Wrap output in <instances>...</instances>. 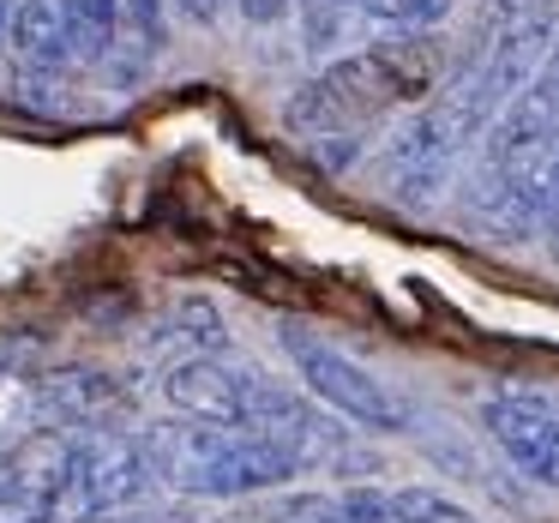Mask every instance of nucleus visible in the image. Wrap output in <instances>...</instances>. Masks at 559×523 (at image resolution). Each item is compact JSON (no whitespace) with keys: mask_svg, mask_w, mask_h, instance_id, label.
<instances>
[{"mask_svg":"<svg viewBox=\"0 0 559 523\" xmlns=\"http://www.w3.org/2000/svg\"><path fill=\"white\" fill-rule=\"evenodd\" d=\"M481 427L530 482L559 487V397L547 391H499L481 403Z\"/></svg>","mask_w":559,"mask_h":523,"instance_id":"10","label":"nucleus"},{"mask_svg":"<svg viewBox=\"0 0 559 523\" xmlns=\"http://www.w3.org/2000/svg\"><path fill=\"white\" fill-rule=\"evenodd\" d=\"M289 7H295V0H235V13H241L247 25H277Z\"/></svg>","mask_w":559,"mask_h":523,"instance_id":"18","label":"nucleus"},{"mask_svg":"<svg viewBox=\"0 0 559 523\" xmlns=\"http://www.w3.org/2000/svg\"><path fill=\"white\" fill-rule=\"evenodd\" d=\"M7 43L19 49V61L31 73H61L73 61V43H67V25H61V7L55 0H13Z\"/></svg>","mask_w":559,"mask_h":523,"instance_id":"11","label":"nucleus"},{"mask_svg":"<svg viewBox=\"0 0 559 523\" xmlns=\"http://www.w3.org/2000/svg\"><path fill=\"white\" fill-rule=\"evenodd\" d=\"M469 145L475 139L427 97L421 109H409V121L379 145V193L403 211H427L451 187V175H457V163Z\"/></svg>","mask_w":559,"mask_h":523,"instance_id":"6","label":"nucleus"},{"mask_svg":"<svg viewBox=\"0 0 559 523\" xmlns=\"http://www.w3.org/2000/svg\"><path fill=\"white\" fill-rule=\"evenodd\" d=\"M13 361H19V349H0V385H7V373H13Z\"/></svg>","mask_w":559,"mask_h":523,"instance_id":"21","label":"nucleus"},{"mask_svg":"<svg viewBox=\"0 0 559 523\" xmlns=\"http://www.w3.org/2000/svg\"><path fill=\"white\" fill-rule=\"evenodd\" d=\"M151 349H169L175 361H193V355H229V331H223V313L205 301V295H193V301H181L175 313H163L157 325H151Z\"/></svg>","mask_w":559,"mask_h":523,"instance_id":"12","label":"nucleus"},{"mask_svg":"<svg viewBox=\"0 0 559 523\" xmlns=\"http://www.w3.org/2000/svg\"><path fill=\"white\" fill-rule=\"evenodd\" d=\"M55 7H61L73 61H109L121 37V0H55Z\"/></svg>","mask_w":559,"mask_h":523,"instance_id":"13","label":"nucleus"},{"mask_svg":"<svg viewBox=\"0 0 559 523\" xmlns=\"http://www.w3.org/2000/svg\"><path fill=\"white\" fill-rule=\"evenodd\" d=\"M554 229H559V151L542 169V235H554Z\"/></svg>","mask_w":559,"mask_h":523,"instance_id":"17","label":"nucleus"},{"mask_svg":"<svg viewBox=\"0 0 559 523\" xmlns=\"http://www.w3.org/2000/svg\"><path fill=\"white\" fill-rule=\"evenodd\" d=\"M554 31H559V0H475V19L463 31L457 55H451L445 79H439L433 103L469 139H481L493 127V115L530 85Z\"/></svg>","mask_w":559,"mask_h":523,"instance_id":"1","label":"nucleus"},{"mask_svg":"<svg viewBox=\"0 0 559 523\" xmlns=\"http://www.w3.org/2000/svg\"><path fill=\"white\" fill-rule=\"evenodd\" d=\"M0 494H7V451H0Z\"/></svg>","mask_w":559,"mask_h":523,"instance_id":"23","label":"nucleus"},{"mask_svg":"<svg viewBox=\"0 0 559 523\" xmlns=\"http://www.w3.org/2000/svg\"><path fill=\"white\" fill-rule=\"evenodd\" d=\"M265 373L229 355H193V361H169L163 373V403L187 421H223V427H247Z\"/></svg>","mask_w":559,"mask_h":523,"instance_id":"8","label":"nucleus"},{"mask_svg":"<svg viewBox=\"0 0 559 523\" xmlns=\"http://www.w3.org/2000/svg\"><path fill=\"white\" fill-rule=\"evenodd\" d=\"M7 25H13V0H0V43H7Z\"/></svg>","mask_w":559,"mask_h":523,"instance_id":"22","label":"nucleus"},{"mask_svg":"<svg viewBox=\"0 0 559 523\" xmlns=\"http://www.w3.org/2000/svg\"><path fill=\"white\" fill-rule=\"evenodd\" d=\"M427 91H439V55L421 37H397V43H379V49L343 55L325 73H313L289 97L283 121L301 145L373 139L379 121H391L403 103H421Z\"/></svg>","mask_w":559,"mask_h":523,"instance_id":"2","label":"nucleus"},{"mask_svg":"<svg viewBox=\"0 0 559 523\" xmlns=\"http://www.w3.org/2000/svg\"><path fill=\"white\" fill-rule=\"evenodd\" d=\"M175 7H181V13L193 19V25H217V19H223V7H229V0H175Z\"/></svg>","mask_w":559,"mask_h":523,"instance_id":"20","label":"nucleus"},{"mask_svg":"<svg viewBox=\"0 0 559 523\" xmlns=\"http://www.w3.org/2000/svg\"><path fill=\"white\" fill-rule=\"evenodd\" d=\"M157 475L139 427H85L73 433V457H67V482L49 506V523H103L109 511L145 499Z\"/></svg>","mask_w":559,"mask_h":523,"instance_id":"4","label":"nucleus"},{"mask_svg":"<svg viewBox=\"0 0 559 523\" xmlns=\"http://www.w3.org/2000/svg\"><path fill=\"white\" fill-rule=\"evenodd\" d=\"M547 241H554V259H559V229H554V235H547Z\"/></svg>","mask_w":559,"mask_h":523,"instance_id":"24","label":"nucleus"},{"mask_svg":"<svg viewBox=\"0 0 559 523\" xmlns=\"http://www.w3.org/2000/svg\"><path fill=\"white\" fill-rule=\"evenodd\" d=\"M457 217L469 235H481L493 247H518L530 235H542V169L475 157L469 181L457 193Z\"/></svg>","mask_w":559,"mask_h":523,"instance_id":"7","label":"nucleus"},{"mask_svg":"<svg viewBox=\"0 0 559 523\" xmlns=\"http://www.w3.org/2000/svg\"><path fill=\"white\" fill-rule=\"evenodd\" d=\"M457 0H361V13L379 19V25H397V31H427L451 13Z\"/></svg>","mask_w":559,"mask_h":523,"instance_id":"15","label":"nucleus"},{"mask_svg":"<svg viewBox=\"0 0 559 523\" xmlns=\"http://www.w3.org/2000/svg\"><path fill=\"white\" fill-rule=\"evenodd\" d=\"M139 439L151 451V475L163 487H175L181 499H253V494H271V487H289L295 475H307L289 445L253 433V427L169 415V421L139 427Z\"/></svg>","mask_w":559,"mask_h":523,"instance_id":"3","label":"nucleus"},{"mask_svg":"<svg viewBox=\"0 0 559 523\" xmlns=\"http://www.w3.org/2000/svg\"><path fill=\"white\" fill-rule=\"evenodd\" d=\"M121 19H127V31H133L139 49H145V55H163V43H169L163 0H121Z\"/></svg>","mask_w":559,"mask_h":523,"instance_id":"16","label":"nucleus"},{"mask_svg":"<svg viewBox=\"0 0 559 523\" xmlns=\"http://www.w3.org/2000/svg\"><path fill=\"white\" fill-rule=\"evenodd\" d=\"M391 523H481L439 487H391Z\"/></svg>","mask_w":559,"mask_h":523,"instance_id":"14","label":"nucleus"},{"mask_svg":"<svg viewBox=\"0 0 559 523\" xmlns=\"http://www.w3.org/2000/svg\"><path fill=\"white\" fill-rule=\"evenodd\" d=\"M31 427H121V415L133 409V385L115 379L109 367H55V373L31 379Z\"/></svg>","mask_w":559,"mask_h":523,"instance_id":"9","label":"nucleus"},{"mask_svg":"<svg viewBox=\"0 0 559 523\" xmlns=\"http://www.w3.org/2000/svg\"><path fill=\"white\" fill-rule=\"evenodd\" d=\"M103 523H193V511H181V506H157V511H133V518H103Z\"/></svg>","mask_w":559,"mask_h":523,"instance_id":"19","label":"nucleus"},{"mask_svg":"<svg viewBox=\"0 0 559 523\" xmlns=\"http://www.w3.org/2000/svg\"><path fill=\"white\" fill-rule=\"evenodd\" d=\"M277 343H283V355H289L301 391L313 403H325L331 415H343V421H355V427H373V433H403V427L415 421L409 403H403L385 379H373L361 361H349V355H343L337 343H325L319 331L283 325Z\"/></svg>","mask_w":559,"mask_h":523,"instance_id":"5","label":"nucleus"}]
</instances>
